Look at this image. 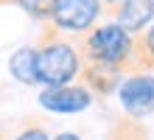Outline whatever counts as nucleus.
Masks as SVG:
<instances>
[{"instance_id": "obj_1", "label": "nucleus", "mask_w": 154, "mask_h": 140, "mask_svg": "<svg viewBox=\"0 0 154 140\" xmlns=\"http://www.w3.org/2000/svg\"><path fill=\"white\" fill-rule=\"evenodd\" d=\"M37 48V84L39 87H65L81 76L84 56L79 51V42L67 39L62 31L45 23Z\"/></svg>"}, {"instance_id": "obj_2", "label": "nucleus", "mask_w": 154, "mask_h": 140, "mask_svg": "<svg viewBox=\"0 0 154 140\" xmlns=\"http://www.w3.org/2000/svg\"><path fill=\"white\" fill-rule=\"evenodd\" d=\"M79 51L90 64H106L121 73L134 70V36L115 20L98 23L93 31L79 36Z\"/></svg>"}, {"instance_id": "obj_3", "label": "nucleus", "mask_w": 154, "mask_h": 140, "mask_svg": "<svg viewBox=\"0 0 154 140\" xmlns=\"http://www.w3.org/2000/svg\"><path fill=\"white\" fill-rule=\"evenodd\" d=\"M104 14H106V6L101 0H56L48 25H53L65 36H76L79 39L87 31H93L101 23Z\"/></svg>"}, {"instance_id": "obj_4", "label": "nucleus", "mask_w": 154, "mask_h": 140, "mask_svg": "<svg viewBox=\"0 0 154 140\" xmlns=\"http://www.w3.org/2000/svg\"><path fill=\"white\" fill-rule=\"evenodd\" d=\"M115 95H118L121 109L126 112V118L143 120V118L154 115V73H149V70L126 73Z\"/></svg>"}, {"instance_id": "obj_5", "label": "nucleus", "mask_w": 154, "mask_h": 140, "mask_svg": "<svg viewBox=\"0 0 154 140\" xmlns=\"http://www.w3.org/2000/svg\"><path fill=\"white\" fill-rule=\"evenodd\" d=\"M37 101L45 112H53V115H79V112L93 107L95 95L81 81H73L65 87H42Z\"/></svg>"}, {"instance_id": "obj_6", "label": "nucleus", "mask_w": 154, "mask_h": 140, "mask_svg": "<svg viewBox=\"0 0 154 140\" xmlns=\"http://www.w3.org/2000/svg\"><path fill=\"white\" fill-rule=\"evenodd\" d=\"M106 14L121 28H126L132 36H140L154 23V0H121Z\"/></svg>"}, {"instance_id": "obj_7", "label": "nucleus", "mask_w": 154, "mask_h": 140, "mask_svg": "<svg viewBox=\"0 0 154 140\" xmlns=\"http://www.w3.org/2000/svg\"><path fill=\"white\" fill-rule=\"evenodd\" d=\"M126 73L115 70V67H106V64H90L84 62V67H81V76L79 81L84 84V87L93 90L95 98H106V95H115L118 87H121Z\"/></svg>"}, {"instance_id": "obj_8", "label": "nucleus", "mask_w": 154, "mask_h": 140, "mask_svg": "<svg viewBox=\"0 0 154 140\" xmlns=\"http://www.w3.org/2000/svg\"><path fill=\"white\" fill-rule=\"evenodd\" d=\"M8 73L14 81L25 84V87H37V48L34 45H23L8 56Z\"/></svg>"}, {"instance_id": "obj_9", "label": "nucleus", "mask_w": 154, "mask_h": 140, "mask_svg": "<svg viewBox=\"0 0 154 140\" xmlns=\"http://www.w3.org/2000/svg\"><path fill=\"white\" fill-rule=\"evenodd\" d=\"M134 70L154 73V23L140 36H134Z\"/></svg>"}, {"instance_id": "obj_10", "label": "nucleus", "mask_w": 154, "mask_h": 140, "mask_svg": "<svg viewBox=\"0 0 154 140\" xmlns=\"http://www.w3.org/2000/svg\"><path fill=\"white\" fill-rule=\"evenodd\" d=\"M6 3H11L17 8H23L25 14L31 17V20L37 23H48L51 20V11H53V3L56 0H6Z\"/></svg>"}, {"instance_id": "obj_11", "label": "nucleus", "mask_w": 154, "mask_h": 140, "mask_svg": "<svg viewBox=\"0 0 154 140\" xmlns=\"http://www.w3.org/2000/svg\"><path fill=\"white\" fill-rule=\"evenodd\" d=\"M109 140H149V135H146V129H143L140 120L123 118V120H118V123L112 126Z\"/></svg>"}, {"instance_id": "obj_12", "label": "nucleus", "mask_w": 154, "mask_h": 140, "mask_svg": "<svg viewBox=\"0 0 154 140\" xmlns=\"http://www.w3.org/2000/svg\"><path fill=\"white\" fill-rule=\"evenodd\" d=\"M14 140H53L48 135V129L45 126H37V123H28L25 129H20V132L14 135Z\"/></svg>"}, {"instance_id": "obj_13", "label": "nucleus", "mask_w": 154, "mask_h": 140, "mask_svg": "<svg viewBox=\"0 0 154 140\" xmlns=\"http://www.w3.org/2000/svg\"><path fill=\"white\" fill-rule=\"evenodd\" d=\"M53 140H81V135H76V132H59V135H53Z\"/></svg>"}, {"instance_id": "obj_14", "label": "nucleus", "mask_w": 154, "mask_h": 140, "mask_svg": "<svg viewBox=\"0 0 154 140\" xmlns=\"http://www.w3.org/2000/svg\"><path fill=\"white\" fill-rule=\"evenodd\" d=\"M101 3L106 6V11H109V8H112V6H118V3H121V0H101Z\"/></svg>"}, {"instance_id": "obj_15", "label": "nucleus", "mask_w": 154, "mask_h": 140, "mask_svg": "<svg viewBox=\"0 0 154 140\" xmlns=\"http://www.w3.org/2000/svg\"><path fill=\"white\" fill-rule=\"evenodd\" d=\"M0 6H6V0H0Z\"/></svg>"}, {"instance_id": "obj_16", "label": "nucleus", "mask_w": 154, "mask_h": 140, "mask_svg": "<svg viewBox=\"0 0 154 140\" xmlns=\"http://www.w3.org/2000/svg\"><path fill=\"white\" fill-rule=\"evenodd\" d=\"M0 140H6V137H0Z\"/></svg>"}, {"instance_id": "obj_17", "label": "nucleus", "mask_w": 154, "mask_h": 140, "mask_svg": "<svg viewBox=\"0 0 154 140\" xmlns=\"http://www.w3.org/2000/svg\"><path fill=\"white\" fill-rule=\"evenodd\" d=\"M0 137H3V135H0Z\"/></svg>"}]
</instances>
